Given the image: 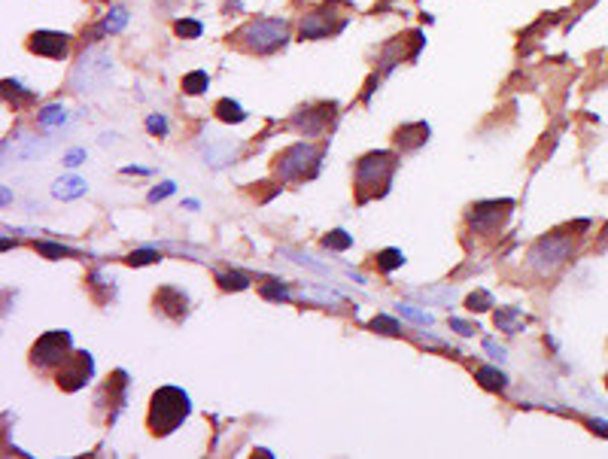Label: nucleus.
I'll return each mask as SVG.
<instances>
[{"mask_svg":"<svg viewBox=\"0 0 608 459\" xmlns=\"http://www.w3.org/2000/svg\"><path fill=\"white\" fill-rule=\"evenodd\" d=\"M82 161H86V150H70L65 155V165L67 167H76V165H82Z\"/></svg>","mask_w":608,"mask_h":459,"instance_id":"58836bf2","label":"nucleus"},{"mask_svg":"<svg viewBox=\"0 0 608 459\" xmlns=\"http://www.w3.org/2000/svg\"><path fill=\"white\" fill-rule=\"evenodd\" d=\"M323 246H326V250H335V252H344V250H350V246H353V237L344 228H335V231H329V235L323 237Z\"/></svg>","mask_w":608,"mask_h":459,"instance_id":"5701e85b","label":"nucleus"},{"mask_svg":"<svg viewBox=\"0 0 608 459\" xmlns=\"http://www.w3.org/2000/svg\"><path fill=\"white\" fill-rule=\"evenodd\" d=\"M484 350L490 353L493 359H499V362H505V359H508V350H505V347H499L496 341H484Z\"/></svg>","mask_w":608,"mask_h":459,"instance_id":"4c0bfd02","label":"nucleus"},{"mask_svg":"<svg viewBox=\"0 0 608 459\" xmlns=\"http://www.w3.org/2000/svg\"><path fill=\"white\" fill-rule=\"evenodd\" d=\"M423 298H429V301H441V305H454V298H456V289L454 286H435V289H423Z\"/></svg>","mask_w":608,"mask_h":459,"instance_id":"bb28decb","label":"nucleus"},{"mask_svg":"<svg viewBox=\"0 0 608 459\" xmlns=\"http://www.w3.org/2000/svg\"><path fill=\"white\" fill-rule=\"evenodd\" d=\"M605 384H608V377H605Z\"/></svg>","mask_w":608,"mask_h":459,"instance_id":"37998d69","label":"nucleus"},{"mask_svg":"<svg viewBox=\"0 0 608 459\" xmlns=\"http://www.w3.org/2000/svg\"><path fill=\"white\" fill-rule=\"evenodd\" d=\"M174 192H176V183H171V180H167V183H161V186H155L152 192H150V204L165 201V198H167V195H174Z\"/></svg>","mask_w":608,"mask_h":459,"instance_id":"c9c22d12","label":"nucleus"},{"mask_svg":"<svg viewBox=\"0 0 608 459\" xmlns=\"http://www.w3.org/2000/svg\"><path fill=\"white\" fill-rule=\"evenodd\" d=\"M189 411H192V401L180 386H161L150 401V432L171 435L189 416Z\"/></svg>","mask_w":608,"mask_h":459,"instance_id":"f257e3e1","label":"nucleus"},{"mask_svg":"<svg viewBox=\"0 0 608 459\" xmlns=\"http://www.w3.org/2000/svg\"><path fill=\"white\" fill-rule=\"evenodd\" d=\"M204 155V161H207L210 167H222V165H231V161L240 155V146L237 143H229V140H222V143H216V140H207V143L198 146Z\"/></svg>","mask_w":608,"mask_h":459,"instance_id":"f8f14e48","label":"nucleus"},{"mask_svg":"<svg viewBox=\"0 0 608 459\" xmlns=\"http://www.w3.org/2000/svg\"><path fill=\"white\" fill-rule=\"evenodd\" d=\"M399 314L408 316V320L417 322V326H432V322H435L432 314H426V310H417L414 305H399Z\"/></svg>","mask_w":608,"mask_h":459,"instance_id":"cd10ccee","label":"nucleus"},{"mask_svg":"<svg viewBox=\"0 0 608 459\" xmlns=\"http://www.w3.org/2000/svg\"><path fill=\"white\" fill-rule=\"evenodd\" d=\"M159 259H161V256H159V252H155V250H134L131 256L125 259V262L137 268V265H152V262H159Z\"/></svg>","mask_w":608,"mask_h":459,"instance_id":"f704fd0d","label":"nucleus"},{"mask_svg":"<svg viewBox=\"0 0 608 459\" xmlns=\"http://www.w3.org/2000/svg\"><path fill=\"white\" fill-rule=\"evenodd\" d=\"M125 174H150L146 167H125Z\"/></svg>","mask_w":608,"mask_h":459,"instance_id":"79ce46f5","label":"nucleus"},{"mask_svg":"<svg viewBox=\"0 0 608 459\" xmlns=\"http://www.w3.org/2000/svg\"><path fill=\"white\" fill-rule=\"evenodd\" d=\"M113 70V58L107 49L91 46L76 58L73 70H70V89L73 91H97L104 86V80Z\"/></svg>","mask_w":608,"mask_h":459,"instance_id":"20e7f679","label":"nucleus"},{"mask_svg":"<svg viewBox=\"0 0 608 459\" xmlns=\"http://www.w3.org/2000/svg\"><path fill=\"white\" fill-rule=\"evenodd\" d=\"M320 167V150L310 143H295L286 152L277 155V174L283 180H301V176H314Z\"/></svg>","mask_w":608,"mask_h":459,"instance_id":"0eeeda50","label":"nucleus"},{"mask_svg":"<svg viewBox=\"0 0 608 459\" xmlns=\"http://www.w3.org/2000/svg\"><path fill=\"white\" fill-rule=\"evenodd\" d=\"M70 347H73V341H70V331L65 329H55V331H46V335L37 338V344L31 347V362L37 365V368H55V365H65L70 359Z\"/></svg>","mask_w":608,"mask_h":459,"instance_id":"39448f33","label":"nucleus"},{"mask_svg":"<svg viewBox=\"0 0 608 459\" xmlns=\"http://www.w3.org/2000/svg\"><path fill=\"white\" fill-rule=\"evenodd\" d=\"M125 25H128V10H125V6H113L107 16H104V25L97 27V31L101 34H119Z\"/></svg>","mask_w":608,"mask_h":459,"instance_id":"6ab92c4d","label":"nucleus"},{"mask_svg":"<svg viewBox=\"0 0 608 459\" xmlns=\"http://www.w3.org/2000/svg\"><path fill=\"white\" fill-rule=\"evenodd\" d=\"M261 295H265V298H271V301H289V286H283V283H265L259 289Z\"/></svg>","mask_w":608,"mask_h":459,"instance_id":"473e14b6","label":"nucleus"},{"mask_svg":"<svg viewBox=\"0 0 608 459\" xmlns=\"http://www.w3.org/2000/svg\"><path fill=\"white\" fill-rule=\"evenodd\" d=\"M450 326H454V329L459 331V335H465V338L475 335V331H478V326H471V322H463V320H450Z\"/></svg>","mask_w":608,"mask_h":459,"instance_id":"ea45409f","label":"nucleus"},{"mask_svg":"<svg viewBox=\"0 0 608 459\" xmlns=\"http://www.w3.org/2000/svg\"><path fill=\"white\" fill-rule=\"evenodd\" d=\"M496 326L502 329V331H520L523 326H526V320H523V314L517 307H499L496 310Z\"/></svg>","mask_w":608,"mask_h":459,"instance_id":"a211bd4d","label":"nucleus"},{"mask_svg":"<svg viewBox=\"0 0 608 459\" xmlns=\"http://www.w3.org/2000/svg\"><path fill=\"white\" fill-rule=\"evenodd\" d=\"M283 256H289L292 262H299V265H304V268H310V271H316V274H329V268H326V265H320V262H314V256H307V252L283 250Z\"/></svg>","mask_w":608,"mask_h":459,"instance_id":"c85d7f7f","label":"nucleus"},{"mask_svg":"<svg viewBox=\"0 0 608 459\" xmlns=\"http://www.w3.org/2000/svg\"><path fill=\"white\" fill-rule=\"evenodd\" d=\"M86 192H89V183L76 174L61 176V180H55V186H52V195L58 198V201H76V198H82Z\"/></svg>","mask_w":608,"mask_h":459,"instance_id":"4468645a","label":"nucleus"},{"mask_svg":"<svg viewBox=\"0 0 608 459\" xmlns=\"http://www.w3.org/2000/svg\"><path fill=\"white\" fill-rule=\"evenodd\" d=\"M429 140V125L417 122V125H405V128H399V134H395V143L401 146V150H417L420 143H426Z\"/></svg>","mask_w":608,"mask_h":459,"instance_id":"f3484780","label":"nucleus"},{"mask_svg":"<svg viewBox=\"0 0 608 459\" xmlns=\"http://www.w3.org/2000/svg\"><path fill=\"white\" fill-rule=\"evenodd\" d=\"M91 374H95V359H91V353L82 350V353H73V356L61 365L55 384H58L65 392H76V390H82V386L89 384Z\"/></svg>","mask_w":608,"mask_h":459,"instance_id":"6e6552de","label":"nucleus"},{"mask_svg":"<svg viewBox=\"0 0 608 459\" xmlns=\"http://www.w3.org/2000/svg\"><path fill=\"white\" fill-rule=\"evenodd\" d=\"M514 207V201H484L478 204V207H471V225H475V231H480V235H490V231H496L502 222H505L508 210Z\"/></svg>","mask_w":608,"mask_h":459,"instance_id":"1a4fd4ad","label":"nucleus"},{"mask_svg":"<svg viewBox=\"0 0 608 459\" xmlns=\"http://www.w3.org/2000/svg\"><path fill=\"white\" fill-rule=\"evenodd\" d=\"M405 265V256H401V250H384V252H377V268L384 274H390V271H395V268H401Z\"/></svg>","mask_w":608,"mask_h":459,"instance_id":"a878e982","label":"nucleus"},{"mask_svg":"<svg viewBox=\"0 0 608 459\" xmlns=\"http://www.w3.org/2000/svg\"><path fill=\"white\" fill-rule=\"evenodd\" d=\"M67 122V110L61 107V104H46L43 110H40V125L43 128H58V125Z\"/></svg>","mask_w":608,"mask_h":459,"instance_id":"412c9836","label":"nucleus"},{"mask_svg":"<svg viewBox=\"0 0 608 459\" xmlns=\"http://www.w3.org/2000/svg\"><path fill=\"white\" fill-rule=\"evenodd\" d=\"M331 16H335V6H323V10L310 12V16L301 22V37H304V40L329 37V34L335 31V25H331Z\"/></svg>","mask_w":608,"mask_h":459,"instance_id":"9b49d317","label":"nucleus"},{"mask_svg":"<svg viewBox=\"0 0 608 459\" xmlns=\"http://www.w3.org/2000/svg\"><path fill=\"white\" fill-rule=\"evenodd\" d=\"M475 377L480 380V386H487V390H505L508 386V377L499 368H478Z\"/></svg>","mask_w":608,"mask_h":459,"instance_id":"4be33fe9","label":"nucleus"},{"mask_svg":"<svg viewBox=\"0 0 608 459\" xmlns=\"http://www.w3.org/2000/svg\"><path fill=\"white\" fill-rule=\"evenodd\" d=\"M174 31L180 34V37H186V40H195V37H201L204 25H201V22H195V19H180V22L174 25Z\"/></svg>","mask_w":608,"mask_h":459,"instance_id":"c756f323","label":"nucleus"},{"mask_svg":"<svg viewBox=\"0 0 608 459\" xmlns=\"http://www.w3.org/2000/svg\"><path fill=\"white\" fill-rule=\"evenodd\" d=\"M52 143L55 140H43V137H22V143L16 146V158L19 161H40L43 155L52 150Z\"/></svg>","mask_w":608,"mask_h":459,"instance_id":"2eb2a0df","label":"nucleus"},{"mask_svg":"<svg viewBox=\"0 0 608 459\" xmlns=\"http://www.w3.org/2000/svg\"><path fill=\"white\" fill-rule=\"evenodd\" d=\"M371 329H374V331H380V335H399V331H401L399 322L390 320V316H384V314L374 316V320H371Z\"/></svg>","mask_w":608,"mask_h":459,"instance_id":"2f4dec72","label":"nucleus"},{"mask_svg":"<svg viewBox=\"0 0 608 459\" xmlns=\"http://www.w3.org/2000/svg\"><path fill=\"white\" fill-rule=\"evenodd\" d=\"M572 252V237L563 235H548L541 241H535V246L529 250V268L539 274H554Z\"/></svg>","mask_w":608,"mask_h":459,"instance_id":"423d86ee","label":"nucleus"},{"mask_svg":"<svg viewBox=\"0 0 608 459\" xmlns=\"http://www.w3.org/2000/svg\"><path fill=\"white\" fill-rule=\"evenodd\" d=\"M329 116H331V107H329V104H323L320 113H316L314 107L299 110V116H295L292 122H295V128H301L304 134H316V131H323V128H326Z\"/></svg>","mask_w":608,"mask_h":459,"instance_id":"ddd939ff","label":"nucleus"},{"mask_svg":"<svg viewBox=\"0 0 608 459\" xmlns=\"http://www.w3.org/2000/svg\"><path fill=\"white\" fill-rule=\"evenodd\" d=\"M146 128H150L152 134H159V137H165V134H167L165 116H150V119H146Z\"/></svg>","mask_w":608,"mask_h":459,"instance_id":"e433bc0d","label":"nucleus"},{"mask_svg":"<svg viewBox=\"0 0 608 459\" xmlns=\"http://www.w3.org/2000/svg\"><path fill=\"white\" fill-rule=\"evenodd\" d=\"M493 307V295L487 292V289H478V292L469 295V310L475 314V310H490Z\"/></svg>","mask_w":608,"mask_h":459,"instance_id":"7c9ffc66","label":"nucleus"},{"mask_svg":"<svg viewBox=\"0 0 608 459\" xmlns=\"http://www.w3.org/2000/svg\"><path fill=\"white\" fill-rule=\"evenodd\" d=\"M216 283L225 289V292H240V289L250 286V280L237 271H225V274H216Z\"/></svg>","mask_w":608,"mask_h":459,"instance_id":"b1692460","label":"nucleus"},{"mask_svg":"<svg viewBox=\"0 0 608 459\" xmlns=\"http://www.w3.org/2000/svg\"><path fill=\"white\" fill-rule=\"evenodd\" d=\"M395 171V155L393 152H371L356 165V186L359 201H369L371 195H384Z\"/></svg>","mask_w":608,"mask_h":459,"instance_id":"7ed1b4c3","label":"nucleus"},{"mask_svg":"<svg viewBox=\"0 0 608 459\" xmlns=\"http://www.w3.org/2000/svg\"><path fill=\"white\" fill-rule=\"evenodd\" d=\"M37 252H43V256H49V259L73 256V250H70V246H65V244H43V241L37 244Z\"/></svg>","mask_w":608,"mask_h":459,"instance_id":"72a5a7b5","label":"nucleus"},{"mask_svg":"<svg viewBox=\"0 0 608 459\" xmlns=\"http://www.w3.org/2000/svg\"><path fill=\"white\" fill-rule=\"evenodd\" d=\"M235 40L246 52L256 55H268L274 49L286 46L289 40V25L283 19H256V22H246L240 31L235 34Z\"/></svg>","mask_w":608,"mask_h":459,"instance_id":"f03ea898","label":"nucleus"},{"mask_svg":"<svg viewBox=\"0 0 608 459\" xmlns=\"http://www.w3.org/2000/svg\"><path fill=\"white\" fill-rule=\"evenodd\" d=\"M207 86H210V80L204 70H195V73L183 76V91H186V95H201Z\"/></svg>","mask_w":608,"mask_h":459,"instance_id":"393cba45","label":"nucleus"},{"mask_svg":"<svg viewBox=\"0 0 608 459\" xmlns=\"http://www.w3.org/2000/svg\"><path fill=\"white\" fill-rule=\"evenodd\" d=\"M155 305H159L165 314H171L174 320H180V316H186V295L176 292V289H159V295H155Z\"/></svg>","mask_w":608,"mask_h":459,"instance_id":"dca6fc26","label":"nucleus"},{"mask_svg":"<svg viewBox=\"0 0 608 459\" xmlns=\"http://www.w3.org/2000/svg\"><path fill=\"white\" fill-rule=\"evenodd\" d=\"M216 116L222 119V122H244L246 119V113H244V107H240L237 101H231V97H222V101L216 104Z\"/></svg>","mask_w":608,"mask_h":459,"instance_id":"aec40b11","label":"nucleus"},{"mask_svg":"<svg viewBox=\"0 0 608 459\" xmlns=\"http://www.w3.org/2000/svg\"><path fill=\"white\" fill-rule=\"evenodd\" d=\"M27 49L37 55H46V58H65L70 49V37L61 31H37L27 40Z\"/></svg>","mask_w":608,"mask_h":459,"instance_id":"9d476101","label":"nucleus"},{"mask_svg":"<svg viewBox=\"0 0 608 459\" xmlns=\"http://www.w3.org/2000/svg\"><path fill=\"white\" fill-rule=\"evenodd\" d=\"M593 429H596V432H603V435H608V423H599V420H593Z\"/></svg>","mask_w":608,"mask_h":459,"instance_id":"a19ab883","label":"nucleus"}]
</instances>
